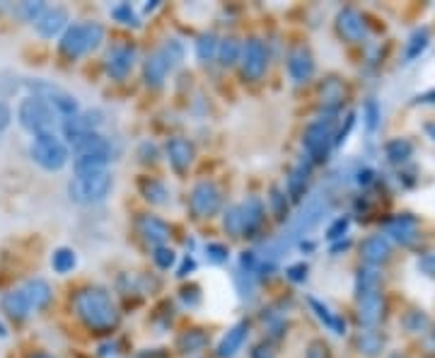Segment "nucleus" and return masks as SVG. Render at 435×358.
<instances>
[{
    "label": "nucleus",
    "mask_w": 435,
    "mask_h": 358,
    "mask_svg": "<svg viewBox=\"0 0 435 358\" xmlns=\"http://www.w3.org/2000/svg\"><path fill=\"white\" fill-rule=\"evenodd\" d=\"M75 314L83 319V324L92 332H112L119 324V310L114 305L109 291L100 286L80 289L73 298Z\"/></svg>",
    "instance_id": "1"
},
{
    "label": "nucleus",
    "mask_w": 435,
    "mask_h": 358,
    "mask_svg": "<svg viewBox=\"0 0 435 358\" xmlns=\"http://www.w3.org/2000/svg\"><path fill=\"white\" fill-rule=\"evenodd\" d=\"M114 187V177L109 170L92 172V175H75L68 182V197L75 204H97L105 201Z\"/></svg>",
    "instance_id": "2"
},
{
    "label": "nucleus",
    "mask_w": 435,
    "mask_h": 358,
    "mask_svg": "<svg viewBox=\"0 0 435 358\" xmlns=\"http://www.w3.org/2000/svg\"><path fill=\"white\" fill-rule=\"evenodd\" d=\"M102 39H105V29H102L100 22H80V25H70L68 29L63 32L61 41H58V48H61L63 56L80 58V56H85L87 51L100 46Z\"/></svg>",
    "instance_id": "3"
},
{
    "label": "nucleus",
    "mask_w": 435,
    "mask_h": 358,
    "mask_svg": "<svg viewBox=\"0 0 435 358\" xmlns=\"http://www.w3.org/2000/svg\"><path fill=\"white\" fill-rule=\"evenodd\" d=\"M25 88L32 92V97L46 102V105L56 112V117L70 119L80 112V105H78V100H75V95H70L68 90L51 83V80H41V78L25 80Z\"/></svg>",
    "instance_id": "4"
},
{
    "label": "nucleus",
    "mask_w": 435,
    "mask_h": 358,
    "mask_svg": "<svg viewBox=\"0 0 435 358\" xmlns=\"http://www.w3.org/2000/svg\"><path fill=\"white\" fill-rule=\"evenodd\" d=\"M326 206H329V201H326L324 194H314V197H309L307 201H304L300 213H297L295 218L290 220V225H288V237H283L281 242H276V247H279L281 254L286 252L297 237H302L304 232H309L319 223V218L326 213Z\"/></svg>",
    "instance_id": "5"
},
{
    "label": "nucleus",
    "mask_w": 435,
    "mask_h": 358,
    "mask_svg": "<svg viewBox=\"0 0 435 358\" xmlns=\"http://www.w3.org/2000/svg\"><path fill=\"white\" fill-rule=\"evenodd\" d=\"M29 155L36 165L48 172L61 170L65 162H68V148H65V143L56 135V131L34 135V140L29 145Z\"/></svg>",
    "instance_id": "6"
},
{
    "label": "nucleus",
    "mask_w": 435,
    "mask_h": 358,
    "mask_svg": "<svg viewBox=\"0 0 435 358\" xmlns=\"http://www.w3.org/2000/svg\"><path fill=\"white\" fill-rule=\"evenodd\" d=\"M18 119H20V126L27 128L32 135L51 133L53 126H56V112L46 102L36 100V97H27V100L20 102Z\"/></svg>",
    "instance_id": "7"
},
{
    "label": "nucleus",
    "mask_w": 435,
    "mask_h": 358,
    "mask_svg": "<svg viewBox=\"0 0 435 358\" xmlns=\"http://www.w3.org/2000/svg\"><path fill=\"white\" fill-rule=\"evenodd\" d=\"M304 150L312 157V162H322L329 155V148L334 145V121L331 119H317L309 124L304 131Z\"/></svg>",
    "instance_id": "8"
},
{
    "label": "nucleus",
    "mask_w": 435,
    "mask_h": 358,
    "mask_svg": "<svg viewBox=\"0 0 435 358\" xmlns=\"http://www.w3.org/2000/svg\"><path fill=\"white\" fill-rule=\"evenodd\" d=\"M266 66H269V53H266V46L259 37H249L242 44V51H239V68H242V75L247 80H261L266 73Z\"/></svg>",
    "instance_id": "9"
},
{
    "label": "nucleus",
    "mask_w": 435,
    "mask_h": 358,
    "mask_svg": "<svg viewBox=\"0 0 435 358\" xmlns=\"http://www.w3.org/2000/svg\"><path fill=\"white\" fill-rule=\"evenodd\" d=\"M105 124V114L100 110H87V112H78L75 117L63 119V138L68 140L70 145H75L80 138L90 133H100V126Z\"/></svg>",
    "instance_id": "10"
},
{
    "label": "nucleus",
    "mask_w": 435,
    "mask_h": 358,
    "mask_svg": "<svg viewBox=\"0 0 435 358\" xmlns=\"http://www.w3.org/2000/svg\"><path fill=\"white\" fill-rule=\"evenodd\" d=\"M222 204V194L213 182H199L192 189V197H189V206H192L196 218H210L220 211Z\"/></svg>",
    "instance_id": "11"
},
{
    "label": "nucleus",
    "mask_w": 435,
    "mask_h": 358,
    "mask_svg": "<svg viewBox=\"0 0 435 358\" xmlns=\"http://www.w3.org/2000/svg\"><path fill=\"white\" fill-rule=\"evenodd\" d=\"M133 63H135V48L130 44H116L114 48H109V53L105 58L107 75L114 80H123L130 73Z\"/></svg>",
    "instance_id": "12"
},
{
    "label": "nucleus",
    "mask_w": 435,
    "mask_h": 358,
    "mask_svg": "<svg viewBox=\"0 0 435 358\" xmlns=\"http://www.w3.org/2000/svg\"><path fill=\"white\" fill-rule=\"evenodd\" d=\"M135 227L143 235V240L152 247H162L172 237V227L162 218H157V216H138Z\"/></svg>",
    "instance_id": "13"
},
{
    "label": "nucleus",
    "mask_w": 435,
    "mask_h": 358,
    "mask_svg": "<svg viewBox=\"0 0 435 358\" xmlns=\"http://www.w3.org/2000/svg\"><path fill=\"white\" fill-rule=\"evenodd\" d=\"M288 73H290V80L295 85L307 83L309 78L314 75V58L309 53V48L297 46L288 53Z\"/></svg>",
    "instance_id": "14"
},
{
    "label": "nucleus",
    "mask_w": 435,
    "mask_h": 358,
    "mask_svg": "<svg viewBox=\"0 0 435 358\" xmlns=\"http://www.w3.org/2000/svg\"><path fill=\"white\" fill-rule=\"evenodd\" d=\"M382 312H384V298L380 291L358 298V322H361L363 327L377 324L380 319H382Z\"/></svg>",
    "instance_id": "15"
},
{
    "label": "nucleus",
    "mask_w": 435,
    "mask_h": 358,
    "mask_svg": "<svg viewBox=\"0 0 435 358\" xmlns=\"http://www.w3.org/2000/svg\"><path fill=\"white\" fill-rule=\"evenodd\" d=\"M73 153L75 157H100V160L109 162V157H112V143L102 133H90L73 145Z\"/></svg>",
    "instance_id": "16"
},
{
    "label": "nucleus",
    "mask_w": 435,
    "mask_h": 358,
    "mask_svg": "<svg viewBox=\"0 0 435 358\" xmlns=\"http://www.w3.org/2000/svg\"><path fill=\"white\" fill-rule=\"evenodd\" d=\"M165 150H167V157H170V165L177 172H187L189 167H192V162H194V145L189 143L187 138H182V135H174V138L167 140Z\"/></svg>",
    "instance_id": "17"
},
{
    "label": "nucleus",
    "mask_w": 435,
    "mask_h": 358,
    "mask_svg": "<svg viewBox=\"0 0 435 358\" xmlns=\"http://www.w3.org/2000/svg\"><path fill=\"white\" fill-rule=\"evenodd\" d=\"M336 27H339V34L348 41H361L363 37H366V32H368L363 15L358 13V10H353V8L341 10L339 18H336Z\"/></svg>",
    "instance_id": "18"
},
{
    "label": "nucleus",
    "mask_w": 435,
    "mask_h": 358,
    "mask_svg": "<svg viewBox=\"0 0 435 358\" xmlns=\"http://www.w3.org/2000/svg\"><path fill=\"white\" fill-rule=\"evenodd\" d=\"M247 332H249V324L247 322H237L232 324L230 329H227V334L220 339V344H218V358H232L237 356V351L242 349V344L247 341Z\"/></svg>",
    "instance_id": "19"
},
{
    "label": "nucleus",
    "mask_w": 435,
    "mask_h": 358,
    "mask_svg": "<svg viewBox=\"0 0 435 358\" xmlns=\"http://www.w3.org/2000/svg\"><path fill=\"white\" fill-rule=\"evenodd\" d=\"M65 22H68V13H65L63 8H46V13H44L34 25L44 39H53V37L65 27Z\"/></svg>",
    "instance_id": "20"
},
{
    "label": "nucleus",
    "mask_w": 435,
    "mask_h": 358,
    "mask_svg": "<svg viewBox=\"0 0 435 358\" xmlns=\"http://www.w3.org/2000/svg\"><path fill=\"white\" fill-rule=\"evenodd\" d=\"M0 307H3V312L8 314L10 319H15V322H25L32 312V307H29V303H27L22 289L5 293L3 300H0Z\"/></svg>",
    "instance_id": "21"
},
{
    "label": "nucleus",
    "mask_w": 435,
    "mask_h": 358,
    "mask_svg": "<svg viewBox=\"0 0 435 358\" xmlns=\"http://www.w3.org/2000/svg\"><path fill=\"white\" fill-rule=\"evenodd\" d=\"M239 208H242V223H244L242 237H252L261 227V223H264V204L257 197H249Z\"/></svg>",
    "instance_id": "22"
},
{
    "label": "nucleus",
    "mask_w": 435,
    "mask_h": 358,
    "mask_svg": "<svg viewBox=\"0 0 435 358\" xmlns=\"http://www.w3.org/2000/svg\"><path fill=\"white\" fill-rule=\"evenodd\" d=\"M22 293H25L32 310H44V307L51 303V286L44 279H29L22 286Z\"/></svg>",
    "instance_id": "23"
},
{
    "label": "nucleus",
    "mask_w": 435,
    "mask_h": 358,
    "mask_svg": "<svg viewBox=\"0 0 435 358\" xmlns=\"http://www.w3.org/2000/svg\"><path fill=\"white\" fill-rule=\"evenodd\" d=\"M167 73H170V66L165 63V58L160 56V53H150L148 58H145V66H143V78L145 83H148V88H162L167 80Z\"/></svg>",
    "instance_id": "24"
},
{
    "label": "nucleus",
    "mask_w": 435,
    "mask_h": 358,
    "mask_svg": "<svg viewBox=\"0 0 435 358\" xmlns=\"http://www.w3.org/2000/svg\"><path fill=\"white\" fill-rule=\"evenodd\" d=\"M387 235L394 237L401 245H411L416 240V220L411 216H396V218L387 220Z\"/></svg>",
    "instance_id": "25"
},
{
    "label": "nucleus",
    "mask_w": 435,
    "mask_h": 358,
    "mask_svg": "<svg viewBox=\"0 0 435 358\" xmlns=\"http://www.w3.org/2000/svg\"><path fill=\"white\" fill-rule=\"evenodd\" d=\"M361 252H363V259H366L370 267H377V264L387 262V257H389V242L384 240L382 235H373V237H368V240L363 242Z\"/></svg>",
    "instance_id": "26"
},
{
    "label": "nucleus",
    "mask_w": 435,
    "mask_h": 358,
    "mask_svg": "<svg viewBox=\"0 0 435 358\" xmlns=\"http://www.w3.org/2000/svg\"><path fill=\"white\" fill-rule=\"evenodd\" d=\"M307 182H309V165H304V160H302L300 165L293 167L290 177H288V184H286L288 197H290L293 201H302Z\"/></svg>",
    "instance_id": "27"
},
{
    "label": "nucleus",
    "mask_w": 435,
    "mask_h": 358,
    "mask_svg": "<svg viewBox=\"0 0 435 358\" xmlns=\"http://www.w3.org/2000/svg\"><path fill=\"white\" fill-rule=\"evenodd\" d=\"M138 189H140V194H143L145 201H150L155 206L167 204V197H170V192H167L165 184H162L160 179H152V177H140Z\"/></svg>",
    "instance_id": "28"
},
{
    "label": "nucleus",
    "mask_w": 435,
    "mask_h": 358,
    "mask_svg": "<svg viewBox=\"0 0 435 358\" xmlns=\"http://www.w3.org/2000/svg\"><path fill=\"white\" fill-rule=\"evenodd\" d=\"M239 51H242V44L235 39V37H225V39L218 41V61H220L222 68H230L239 63Z\"/></svg>",
    "instance_id": "29"
},
{
    "label": "nucleus",
    "mask_w": 435,
    "mask_h": 358,
    "mask_svg": "<svg viewBox=\"0 0 435 358\" xmlns=\"http://www.w3.org/2000/svg\"><path fill=\"white\" fill-rule=\"evenodd\" d=\"M309 307H312L314 314H317V317L322 319V322H324L326 327H329L334 334H344V332H346V322H344V319H341L339 314L331 312L329 307L324 305V303L317 300V298H309Z\"/></svg>",
    "instance_id": "30"
},
{
    "label": "nucleus",
    "mask_w": 435,
    "mask_h": 358,
    "mask_svg": "<svg viewBox=\"0 0 435 358\" xmlns=\"http://www.w3.org/2000/svg\"><path fill=\"white\" fill-rule=\"evenodd\" d=\"M208 346V334L201 332V329H189L177 339V349L182 354H196V351L206 349Z\"/></svg>",
    "instance_id": "31"
},
{
    "label": "nucleus",
    "mask_w": 435,
    "mask_h": 358,
    "mask_svg": "<svg viewBox=\"0 0 435 358\" xmlns=\"http://www.w3.org/2000/svg\"><path fill=\"white\" fill-rule=\"evenodd\" d=\"M341 100H344V88H341V83L336 78H329L324 83L322 88V102H324V110L329 114H334L339 110Z\"/></svg>",
    "instance_id": "32"
},
{
    "label": "nucleus",
    "mask_w": 435,
    "mask_h": 358,
    "mask_svg": "<svg viewBox=\"0 0 435 358\" xmlns=\"http://www.w3.org/2000/svg\"><path fill=\"white\" fill-rule=\"evenodd\" d=\"M196 56H199L201 63H210L218 56V37L213 32H206V34L199 37V41H196Z\"/></svg>",
    "instance_id": "33"
},
{
    "label": "nucleus",
    "mask_w": 435,
    "mask_h": 358,
    "mask_svg": "<svg viewBox=\"0 0 435 358\" xmlns=\"http://www.w3.org/2000/svg\"><path fill=\"white\" fill-rule=\"evenodd\" d=\"M75 264H78V257L70 247H58L51 257V267L56 274H68V271L75 269Z\"/></svg>",
    "instance_id": "34"
},
{
    "label": "nucleus",
    "mask_w": 435,
    "mask_h": 358,
    "mask_svg": "<svg viewBox=\"0 0 435 358\" xmlns=\"http://www.w3.org/2000/svg\"><path fill=\"white\" fill-rule=\"evenodd\" d=\"M377 284H380V274L375 269H361L358 271V279H356V293L358 298L368 296V293H375L377 291Z\"/></svg>",
    "instance_id": "35"
},
{
    "label": "nucleus",
    "mask_w": 435,
    "mask_h": 358,
    "mask_svg": "<svg viewBox=\"0 0 435 358\" xmlns=\"http://www.w3.org/2000/svg\"><path fill=\"white\" fill-rule=\"evenodd\" d=\"M358 349L366 356H377L382 351V336L373 329H366V332L358 334Z\"/></svg>",
    "instance_id": "36"
},
{
    "label": "nucleus",
    "mask_w": 435,
    "mask_h": 358,
    "mask_svg": "<svg viewBox=\"0 0 435 358\" xmlns=\"http://www.w3.org/2000/svg\"><path fill=\"white\" fill-rule=\"evenodd\" d=\"M157 53H160V56L165 58V63H167V66H170V70H174V68L179 66V63L184 61V46L179 44L177 39H170V41H167V44L162 46Z\"/></svg>",
    "instance_id": "37"
},
{
    "label": "nucleus",
    "mask_w": 435,
    "mask_h": 358,
    "mask_svg": "<svg viewBox=\"0 0 435 358\" xmlns=\"http://www.w3.org/2000/svg\"><path fill=\"white\" fill-rule=\"evenodd\" d=\"M222 225H225V230L230 232V235L242 237V230H244V223H242V208H239V206H230V208L225 211V218H222Z\"/></svg>",
    "instance_id": "38"
},
{
    "label": "nucleus",
    "mask_w": 435,
    "mask_h": 358,
    "mask_svg": "<svg viewBox=\"0 0 435 358\" xmlns=\"http://www.w3.org/2000/svg\"><path fill=\"white\" fill-rule=\"evenodd\" d=\"M411 143L404 138H396V140H389L387 143V157L392 162H404L406 157L411 155Z\"/></svg>",
    "instance_id": "39"
},
{
    "label": "nucleus",
    "mask_w": 435,
    "mask_h": 358,
    "mask_svg": "<svg viewBox=\"0 0 435 358\" xmlns=\"http://www.w3.org/2000/svg\"><path fill=\"white\" fill-rule=\"evenodd\" d=\"M112 18H114V20H119V22H121V25L138 27V15L133 13L130 3H121V5H116V8H112Z\"/></svg>",
    "instance_id": "40"
},
{
    "label": "nucleus",
    "mask_w": 435,
    "mask_h": 358,
    "mask_svg": "<svg viewBox=\"0 0 435 358\" xmlns=\"http://www.w3.org/2000/svg\"><path fill=\"white\" fill-rule=\"evenodd\" d=\"M152 259H155V264L160 269H172L174 262H177V254H174V249H170L167 245H162V247H155V254H152Z\"/></svg>",
    "instance_id": "41"
},
{
    "label": "nucleus",
    "mask_w": 435,
    "mask_h": 358,
    "mask_svg": "<svg viewBox=\"0 0 435 358\" xmlns=\"http://www.w3.org/2000/svg\"><path fill=\"white\" fill-rule=\"evenodd\" d=\"M206 257H208V262H213V264H225L227 257H230V252H227V247L220 245V242H210V245H206Z\"/></svg>",
    "instance_id": "42"
},
{
    "label": "nucleus",
    "mask_w": 435,
    "mask_h": 358,
    "mask_svg": "<svg viewBox=\"0 0 435 358\" xmlns=\"http://www.w3.org/2000/svg\"><path fill=\"white\" fill-rule=\"evenodd\" d=\"M426 44H428V32H426V29H423V32H416V34L411 37L409 48H406V58H416L418 53H421L423 48H426Z\"/></svg>",
    "instance_id": "43"
},
{
    "label": "nucleus",
    "mask_w": 435,
    "mask_h": 358,
    "mask_svg": "<svg viewBox=\"0 0 435 358\" xmlns=\"http://www.w3.org/2000/svg\"><path fill=\"white\" fill-rule=\"evenodd\" d=\"M271 204H274V211L276 216H279L281 220H286L288 216V201H286V194L281 192V189H271Z\"/></svg>",
    "instance_id": "44"
},
{
    "label": "nucleus",
    "mask_w": 435,
    "mask_h": 358,
    "mask_svg": "<svg viewBox=\"0 0 435 358\" xmlns=\"http://www.w3.org/2000/svg\"><path fill=\"white\" fill-rule=\"evenodd\" d=\"M235 281H237L239 296H242L244 300H249V298L254 296V284H252V276H247V274H242V271H237Z\"/></svg>",
    "instance_id": "45"
},
{
    "label": "nucleus",
    "mask_w": 435,
    "mask_h": 358,
    "mask_svg": "<svg viewBox=\"0 0 435 358\" xmlns=\"http://www.w3.org/2000/svg\"><path fill=\"white\" fill-rule=\"evenodd\" d=\"M22 15H25L29 22H36V20L41 18L44 13H46V5L44 3H25L22 5V10H20Z\"/></svg>",
    "instance_id": "46"
},
{
    "label": "nucleus",
    "mask_w": 435,
    "mask_h": 358,
    "mask_svg": "<svg viewBox=\"0 0 435 358\" xmlns=\"http://www.w3.org/2000/svg\"><path fill=\"white\" fill-rule=\"evenodd\" d=\"M348 230V218H336L334 223L329 225V230H326V237L329 240H339V237H344Z\"/></svg>",
    "instance_id": "47"
},
{
    "label": "nucleus",
    "mask_w": 435,
    "mask_h": 358,
    "mask_svg": "<svg viewBox=\"0 0 435 358\" xmlns=\"http://www.w3.org/2000/svg\"><path fill=\"white\" fill-rule=\"evenodd\" d=\"M404 324L411 332H421V329L428 327V319H426V314H421V312H411L409 317L404 319Z\"/></svg>",
    "instance_id": "48"
},
{
    "label": "nucleus",
    "mask_w": 435,
    "mask_h": 358,
    "mask_svg": "<svg viewBox=\"0 0 435 358\" xmlns=\"http://www.w3.org/2000/svg\"><path fill=\"white\" fill-rule=\"evenodd\" d=\"M304 358H329L326 344L324 341H312V344L307 346V354H304Z\"/></svg>",
    "instance_id": "49"
},
{
    "label": "nucleus",
    "mask_w": 435,
    "mask_h": 358,
    "mask_svg": "<svg viewBox=\"0 0 435 358\" xmlns=\"http://www.w3.org/2000/svg\"><path fill=\"white\" fill-rule=\"evenodd\" d=\"M288 279L295 281V284H300V281L307 279V264H293V267H288Z\"/></svg>",
    "instance_id": "50"
},
{
    "label": "nucleus",
    "mask_w": 435,
    "mask_h": 358,
    "mask_svg": "<svg viewBox=\"0 0 435 358\" xmlns=\"http://www.w3.org/2000/svg\"><path fill=\"white\" fill-rule=\"evenodd\" d=\"M377 119H380V110H377V102L370 100L366 105V121H368V128L373 131L375 126H377Z\"/></svg>",
    "instance_id": "51"
},
{
    "label": "nucleus",
    "mask_w": 435,
    "mask_h": 358,
    "mask_svg": "<svg viewBox=\"0 0 435 358\" xmlns=\"http://www.w3.org/2000/svg\"><path fill=\"white\" fill-rule=\"evenodd\" d=\"M182 300L187 303L189 307L199 305L201 300V293H199V286H189V289H182Z\"/></svg>",
    "instance_id": "52"
},
{
    "label": "nucleus",
    "mask_w": 435,
    "mask_h": 358,
    "mask_svg": "<svg viewBox=\"0 0 435 358\" xmlns=\"http://www.w3.org/2000/svg\"><path fill=\"white\" fill-rule=\"evenodd\" d=\"M138 155H140V160L143 162H155L157 160V145L148 140V143H143L138 148Z\"/></svg>",
    "instance_id": "53"
},
{
    "label": "nucleus",
    "mask_w": 435,
    "mask_h": 358,
    "mask_svg": "<svg viewBox=\"0 0 435 358\" xmlns=\"http://www.w3.org/2000/svg\"><path fill=\"white\" fill-rule=\"evenodd\" d=\"M252 358H276V351L271 344H259V346H254Z\"/></svg>",
    "instance_id": "54"
},
{
    "label": "nucleus",
    "mask_w": 435,
    "mask_h": 358,
    "mask_svg": "<svg viewBox=\"0 0 435 358\" xmlns=\"http://www.w3.org/2000/svg\"><path fill=\"white\" fill-rule=\"evenodd\" d=\"M10 119H13V112H10V107L5 105L3 100H0V133H3L5 128L10 126Z\"/></svg>",
    "instance_id": "55"
},
{
    "label": "nucleus",
    "mask_w": 435,
    "mask_h": 358,
    "mask_svg": "<svg viewBox=\"0 0 435 358\" xmlns=\"http://www.w3.org/2000/svg\"><path fill=\"white\" fill-rule=\"evenodd\" d=\"M418 269H423L428 276H435V252L426 254V257H423L421 262H418Z\"/></svg>",
    "instance_id": "56"
},
{
    "label": "nucleus",
    "mask_w": 435,
    "mask_h": 358,
    "mask_svg": "<svg viewBox=\"0 0 435 358\" xmlns=\"http://www.w3.org/2000/svg\"><path fill=\"white\" fill-rule=\"evenodd\" d=\"M194 269H196V262H194L192 257H187V259H184V262H182V267H179L177 276H179V279H184V276H189Z\"/></svg>",
    "instance_id": "57"
},
{
    "label": "nucleus",
    "mask_w": 435,
    "mask_h": 358,
    "mask_svg": "<svg viewBox=\"0 0 435 358\" xmlns=\"http://www.w3.org/2000/svg\"><path fill=\"white\" fill-rule=\"evenodd\" d=\"M370 179H373V172H370V170L358 172V182H361V184H370Z\"/></svg>",
    "instance_id": "58"
},
{
    "label": "nucleus",
    "mask_w": 435,
    "mask_h": 358,
    "mask_svg": "<svg viewBox=\"0 0 435 358\" xmlns=\"http://www.w3.org/2000/svg\"><path fill=\"white\" fill-rule=\"evenodd\" d=\"M27 358H51L48 354H44V351H34V354H29Z\"/></svg>",
    "instance_id": "59"
},
{
    "label": "nucleus",
    "mask_w": 435,
    "mask_h": 358,
    "mask_svg": "<svg viewBox=\"0 0 435 358\" xmlns=\"http://www.w3.org/2000/svg\"><path fill=\"white\" fill-rule=\"evenodd\" d=\"M157 8V3H148L145 5V13H150V10H155Z\"/></svg>",
    "instance_id": "60"
},
{
    "label": "nucleus",
    "mask_w": 435,
    "mask_h": 358,
    "mask_svg": "<svg viewBox=\"0 0 435 358\" xmlns=\"http://www.w3.org/2000/svg\"><path fill=\"white\" fill-rule=\"evenodd\" d=\"M0 336H5V327H3V324H0Z\"/></svg>",
    "instance_id": "61"
}]
</instances>
